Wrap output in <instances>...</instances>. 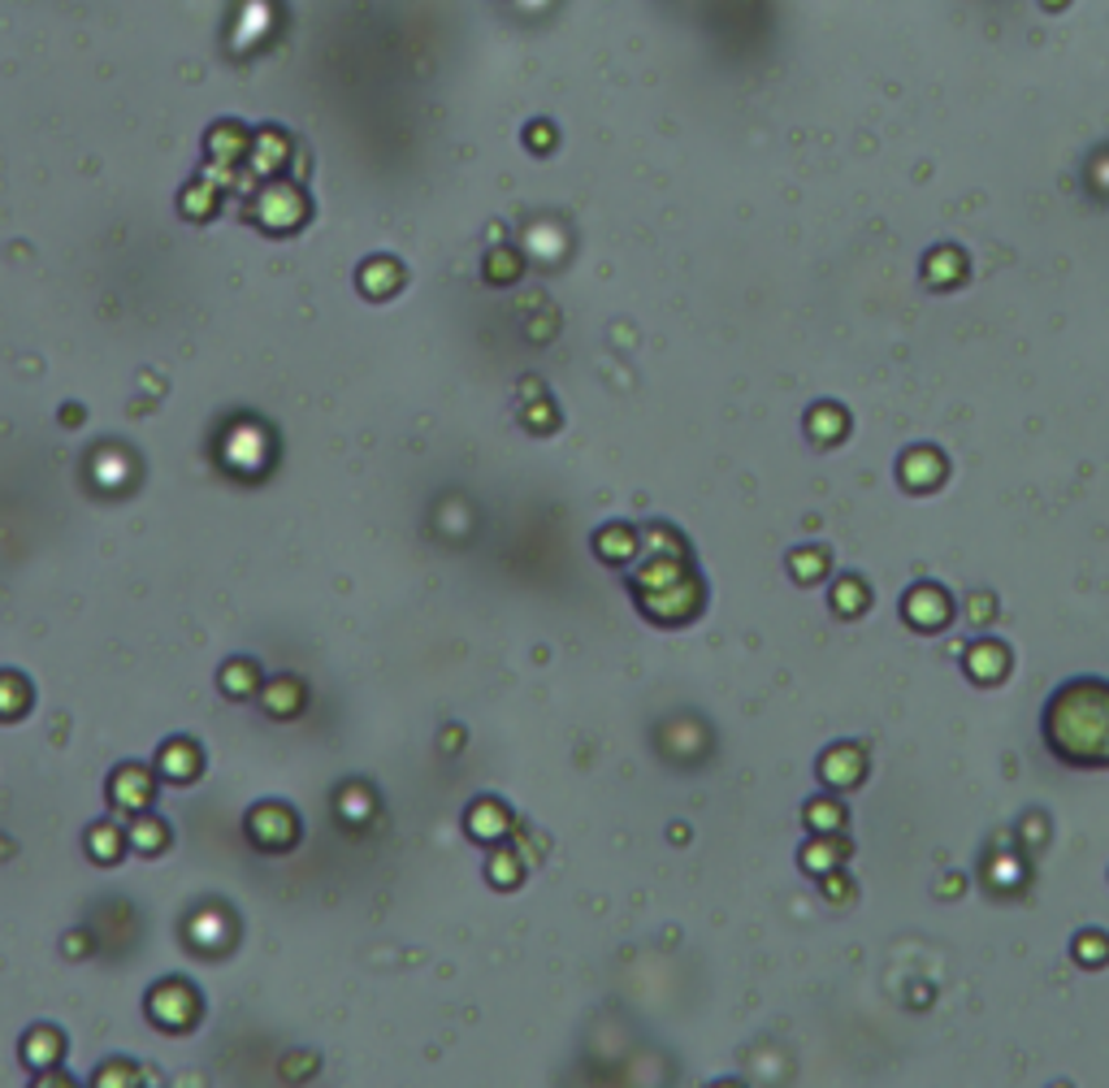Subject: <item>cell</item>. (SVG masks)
Instances as JSON below:
<instances>
[{"mask_svg": "<svg viewBox=\"0 0 1109 1088\" xmlns=\"http://www.w3.org/2000/svg\"><path fill=\"white\" fill-rule=\"evenodd\" d=\"M1049 746L1070 764H1109V685L1075 681L1049 703Z\"/></svg>", "mask_w": 1109, "mask_h": 1088, "instance_id": "cell-1", "label": "cell"}, {"mask_svg": "<svg viewBox=\"0 0 1109 1088\" xmlns=\"http://www.w3.org/2000/svg\"><path fill=\"white\" fill-rule=\"evenodd\" d=\"M148 1015L152 1024H160L165 1033H187L196 1024V1015H200V997L183 981H165V985H156L148 993Z\"/></svg>", "mask_w": 1109, "mask_h": 1088, "instance_id": "cell-2", "label": "cell"}, {"mask_svg": "<svg viewBox=\"0 0 1109 1088\" xmlns=\"http://www.w3.org/2000/svg\"><path fill=\"white\" fill-rule=\"evenodd\" d=\"M248 832H252V841L260 850H291L296 846V837H300V820L287 811V807H278V802H265V807H256L252 816H248Z\"/></svg>", "mask_w": 1109, "mask_h": 1088, "instance_id": "cell-3", "label": "cell"}, {"mask_svg": "<svg viewBox=\"0 0 1109 1088\" xmlns=\"http://www.w3.org/2000/svg\"><path fill=\"white\" fill-rule=\"evenodd\" d=\"M152 789H156V780H152L144 768L126 764V768H117L113 780H108V802H113L117 811H126V816H144L152 802Z\"/></svg>", "mask_w": 1109, "mask_h": 1088, "instance_id": "cell-4", "label": "cell"}, {"mask_svg": "<svg viewBox=\"0 0 1109 1088\" xmlns=\"http://www.w3.org/2000/svg\"><path fill=\"white\" fill-rule=\"evenodd\" d=\"M511 829V811L495 798H481L473 811H468V832L477 841H504V832Z\"/></svg>", "mask_w": 1109, "mask_h": 1088, "instance_id": "cell-5", "label": "cell"}, {"mask_svg": "<svg viewBox=\"0 0 1109 1088\" xmlns=\"http://www.w3.org/2000/svg\"><path fill=\"white\" fill-rule=\"evenodd\" d=\"M160 777L169 780H191L200 773V750L191 746V742H169L165 750H160Z\"/></svg>", "mask_w": 1109, "mask_h": 1088, "instance_id": "cell-6", "label": "cell"}, {"mask_svg": "<svg viewBox=\"0 0 1109 1088\" xmlns=\"http://www.w3.org/2000/svg\"><path fill=\"white\" fill-rule=\"evenodd\" d=\"M221 690L230 698H252L256 690H260V669H256L252 660H230L221 669Z\"/></svg>", "mask_w": 1109, "mask_h": 1088, "instance_id": "cell-7", "label": "cell"}, {"mask_svg": "<svg viewBox=\"0 0 1109 1088\" xmlns=\"http://www.w3.org/2000/svg\"><path fill=\"white\" fill-rule=\"evenodd\" d=\"M31 703V685L18 673H0V721H18Z\"/></svg>", "mask_w": 1109, "mask_h": 1088, "instance_id": "cell-8", "label": "cell"}, {"mask_svg": "<svg viewBox=\"0 0 1109 1088\" xmlns=\"http://www.w3.org/2000/svg\"><path fill=\"white\" fill-rule=\"evenodd\" d=\"M303 703V690L291 681V676H282V681H273L269 690H265V712L269 716H296Z\"/></svg>", "mask_w": 1109, "mask_h": 1088, "instance_id": "cell-9", "label": "cell"}, {"mask_svg": "<svg viewBox=\"0 0 1109 1088\" xmlns=\"http://www.w3.org/2000/svg\"><path fill=\"white\" fill-rule=\"evenodd\" d=\"M303 217V196H287V205H278V191H269L265 196V226L269 230H291V226H300Z\"/></svg>", "mask_w": 1109, "mask_h": 1088, "instance_id": "cell-10", "label": "cell"}, {"mask_svg": "<svg viewBox=\"0 0 1109 1088\" xmlns=\"http://www.w3.org/2000/svg\"><path fill=\"white\" fill-rule=\"evenodd\" d=\"M400 282H404V273H400L391 260H377V265L360 269V287H369V296H373V300H386Z\"/></svg>", "mask_w": 1109, "mask_h": 1088, "instance_id": "cell-11", "label": "cell"}, {"mask_svg": "<svg viewBox=\"0 0 1109 1088\" xmlns=\"http://www.w3.org/2000/svg\"><path fill=\"white\" fill-rule=\"evenodd\" d=\"M87 850H92L96 863H117V859H122V829L96 825V829L87 832Z\"/></svg>", "mask_w": 1109, "mask_h": 1088, "instance_id": "cell-12", "label": "cell"}, {"mask_svg": "<svg viewBox=\"0 0 1109 1088\" xmlns=\"http://www.w3.org/2000/svg\"><path fill=\"white\" fill-rule=\"evenodd\" d=\"M633 547H638V538H633V529H624V525H607L603 533H599V556H603V560H629Z\"/></svg>", "mask_w": 1109, "mask_h": 1088, "instance_id": "cell-13", "label": "cell"}, {"mask_svg": "<svg viewBox=\"0 0 1109 1088\" xmlns=\"http://www.w3.org/2000/svg\"><path fill=\"white\" fill-rule=\"evenodd\" d=\"M56 1058H61V1033L35 1028V1033L27 1037V1063H31V1067H44V1063H56Z\"/></svg>", "mask_w": 1109, "mask_h": 1088, "instance_id": "cell-14", "label": "cell"}, {"mask_svg": "<svg viewBox=\"0 0 1109 1088\" xmlns=\"http://www.w3.org/2000/svg\"><path fill=\"white\" fill-rule=\"evenodd\" d=\"M165 841H169V829H165L156 816H139V820H135L131 846H139L144 854H156V850H165Z\"/></svg>", "mask_w": 1109, "mask_h": 1088, "instance_id": "cell-15", "label": "cell"}, {"mask_svg": "<svg viewBox=\"0 0 1109 1088\" xmlns=\"http://www.w3.org/2000/svg\"><path fill=\"white\" fill-rule=\"evenodd\" d=\"M490 881L499 884V889L520 884V859H516L511 850H495V859H490Z\"/></svg>", "mask_w": 1109, "mask_h": 1088, "instance_id": "cell-16", "label": "cell"}, {"mask_svg": "<svg viewBox=\"0 0 1109 1088\" xmlns=\"http://www.w3.org/2000/svg\"><path fill=\"white\" fill-rule=\"evenodd\" d=\"M486 278H490V282H516V278H520V257H516V252H490V260H486Z\"/></svg>", "mask_w": 1109, "mask_h": 1088, "instance_id": "cell-17", "label": "cell"}]
</instances>
